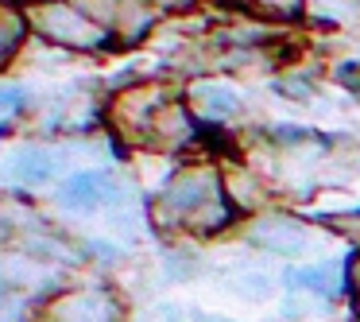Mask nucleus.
I'll return each instance as SVG.
<instances>
[{
  "mask_svg": "<svg viewBox=\"0 0 360 322\" xmlns=\"http://www.w3.org/2000/svg\"><path fill=\"white\" fill-rule=\"evenodd\" d=\"M16 109H24V89L0 86V117H12Z\"/></svg>",
  "mask_w": 360,
  "mask_h": 322,
  "instance_id": "obj_15",
  "label": "nucleus"
},
{
  "mask_svg": "<svg viewBox=\"0 0 360 322\" xmlns=\"http://www.w3.org/2000/svg\"><path fill=\"white\" fill-rule=\"evenodd\" d=\"M279 94L306 101V97H314V78H306V74H287V78L279 82Z\"/></svg>",
  "mask_w": 360,
  "mask_h": 322,
  "instance_id": "obj_14",
  "label": "nucleus"
},
{
  "mask_svg": "<svg viewBox=\"0 0 360 322\" xmlns=\"http://www.w3.org/2000/svg\"><path fill=\"white\" fill-rule=\"evenodd\" d=\"M190 105H194V113L202 120H229L240 113V94L233 86H225V82L202 78L190 86Z\"/></svg>",
  "mask_w": 360,
  "mask_h": 322,
  "instance_id": "obj_7",
  "label": "nucleus"
},
{
  "mask_svg": "<svg viewBox=\"0 0 360 322\" xmlns=\"http://www.w3.org/2000/svg\"><path fill=\"white\" fill-rule=\"evenodd\" d=\"M337 82H341L345 89H360V58L356 63H345V66H337V74H333Z\"/></svg>",
  "mask_w": 360,
  "mask_h": 322,
  "instance_id": "obj_16",
  "label": "nucleus"
},
{
  "mask_svg": "<svg viewBox=\"0 0 360 322\" xmlns=\"http://www.w3.org/2000/svg\"><path fill=\"white\" fill-rule=\"evenodd\" d=\"M167 101H171V94H167L163 86H128L124 94H117L109 117H112V125L120 128V136L143 144L151 132V120L159 117V109H163Z\"/></svg>",
  "mask_w": 360,
  "mask_h": 322,
  "instance_id": "obj_3",
  "label": "nucleus"
},
{
  "mask_svg": "<svg viewBox=\"0 0 360 322\" xmlns=\"http://www.w3.org/2000/svg\"><path fill=\"white\" fill-rule=\"evenodd\" d=\"M117 198V179L105 171H78L58 187V202L70 206L78 213H89V210H101L105 202Z\"/></svg>",
  "mask_w": 360,
  "mask_h": 322,
  "instance_id": "obj_5",
  "label": "nucleus"
},
{
  "mask_svg": "<svg viewBox=\"0 0 360 322\" xmlns=\"http://www.w3.org/2000/svg\"><path fill=\"white\" fill-rule=\"evenodd\" d=\"M248 241H256L259 249L275 252V256H302V252H310L314 233L295 213H256V221L248 225Z\"/></svg>",
  "mask_w": 360,
  "mask_h": 322,
  "instance_id": "obj_4",
  "label": "nucleus"
},
{
  "mask_svg": "<svg viewBox=\"0 0 360 322\" xmlns=\"http://www.w3.org/2000/svg\"><path fill=\"white\" fill-rule=\"evenodd\" d=\"M155 221L171 233L210 237L233 221V202L225 194V175L210 163L182 167L155 198Z\"/></svg>",
  "mask_w": 360,
  "mask_h": 322,
  "instance_id": "obj_1",
  "label": "nucleus"
},
{
  "mask_svg": "<svg viewBox=\"0 0 360 322\" xmlns=\"http://www.w3.org/2000/svg\"><path fill=\"white\" fill-rule=\"evenodd\" d=\"M349 283H352V303L360 311V252L352 256V272H349Z\"/></svg>",
  "mask_w": 360,
  "mask_h": 322,
  "instance_id": "obj_17",
  "label": "nucleus"
},
{
  "mask_svg": "<svg viewBox=\"0 0 360 322\" xmlns=\"http://www.w3.org/2000/svg\"><path fill=\"white\" fill-rule=\"evenodd\" d=\"M194 140V117H190V109L182 101H167L163 109H159V117L151 120V132H148V148H163V151H179L182 144Z\"/></svg>",
  "mask_w": 360,
  "mask_h": 322,
  "instance_id": "obj_6",
  "label": "nucleus"
},
{
  "mask_svg": "<svg viewBox=\"0 0 360 322\" xmlns=\"http://www.w3.org/2000/svg\"><path fill=\"white\" fill-rule=\"evenodd\" d=\"M32 24L47 35L51 43L70 51H97L109 43L105 24H97L89 12H82L70 0H47V4H35L32 8Z\"/></svg>",
  "mask_w": 360,
  "mask_h": 322,
  "instance_id": "obj_2",
  "label": "nucleus"
},
{
  "mask_svg": "<svg viewBox=\"0 0 360 322\" xmlns=\"http://www.w3.org/2000/svg\"><path fill=\"white\" fill-rule=\"evenodd\" d=\"M337 268H329V264H314V268H298V272H290V287H298V291H314V295H321V299H329V295H337Z\"/></svg>",
  "mask_w": 360,
  "mask_h": 322,
  "instance_id": "obj_12",
  "label": "nucleus"
},
{
  "mask_svg": "<svg viewBox=\"0 0 360 322\" xmlns=\"http://www.w3.org/2000/svg\"><path fill=\"white\" fill-rule=\"evenodd\" d=\"M58 167H63V156H55L47 148H24L12 159V175L20 182H47L58 175Z\"/></svg>",
  "mask_w": 360,
  "mask_h": 322,
  "instance_id": "obj_9",
  "label": "nucleus"
},
{
  "mask_svg": "<svg viewBox=\"0 0 360 322\" xmlns=\"http://www.w3.org/2000/svg\"><path fill=\"white\" fill-rule=\"evenodd\" d=\"M58 322H120V303L109 291H78L58 306Z\"/></svg>",
  "mask_w": 360,
  "mask_h": 322,
  "instance_id": "obj_8",
  "label": "nucleus"
},
{
  "mask_svg": "<svg viewBox=\"0 0 360 322\" xmlns=\"http://www.w3.org/2000/svg\"><path fill=\"white\" fill-rule=\"evenodd\" d=\"M24 32H27V20L12 8H0V66L16 55V47L24 43Z\"/></svg>",
  "mask_w": 360,
  "mask_h": 322,
  "instance_id": "obj_13",
  "label": "nucleus"
},
{
  "mask_svg": "<svg viewBox=\"0 0 360 322\" xmlns=\"http://www.w3.org/2000/svg\"><path fill=\"white\" fill-rule=\"evenodd\" d=\"M225 194L233 202V210H256V206H264V179L236 167V171L225 175Z\"/></svg>",
  "mask_w": 360,
  "mask_h": 322,
  "instance_id": "obj_10",
  "label": "nucleus"
},
{
  "mask_svg": "<svg viewBox=\"0 0 360 322\" xmlns=\"http://www.w3.org/2000/svg\"><path fill=\"white\" fill-rule=\"evenodd\" d=\"M112 24L120 27L124 39H140L151 27V8L143 0H117V4H112Z\"/></svg>",
  "mask_w": 360,
  "mask_h": 322,
  "instance_id": "obj_11",
  "label": "nucleus"
}]
</instances>
